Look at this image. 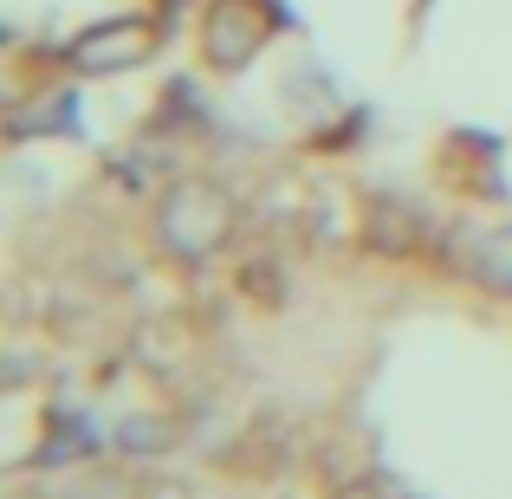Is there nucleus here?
I'll return each instance as SVG.
<instances>
[{
	"label": "nucleus",
	"mask_w": 512,
	"mask_h": 499,
	"mask_svg": "<svg viewBox=\"0 0 512 499\" xmlns=\"http://www.w3.org/2000/svg\"><path fill=\"white\" fill-rule=\"evenodd\" d=\"M156 52V26L137 20V13H117L104 26H85V33L65 46V65L85 78H104V72H137L143 59Z\"/></svg>",
	"instance_id": "nucleus-3"
},
{
	"label": "nucleus",
	"mask_w": 512,
	"mask_h": 499,
	"mask_svg": "<svg viewBox=\"0 0 512 499\" xmlns=\"http://www.w3.org/2000/svg\"><path fill=\"white\" fill-rule=\"evenodd\" d=\"M65 124H72V98H39L33 111H20L7 130H13V143H26V137H39V130H65Z\"/></svg>",
	"instance_id": "nucleus-5"
},
{
	"label": "nucleus",
	"mask_w": 512,
	"mask_h": 499,
	"mask_svg": "<svg viewBox=\"0 0 512 499\" xmlns=\"http://www.w3.org/2000/svg\"><path fill=\"white\" fill-rule=\"evenodd\" d=\"M467 279L487 292H500V299H512V227H493V234H474L461 253Z\"/></svg>",
	"instance_id": "nucleus-4"
},
{
	"label": "nucleus",
	"mask_w": 512,
	"mask_h": 499,
	"mask_svg": "<svg viewBox=\"0 0 512 499\" xmlns=\"http://www.w3.org/2000/svg\"><path fill=\"white\" fill-rule=\"evenodd\" d=\"M156 240L175 260H208L234 240V201L214 182H175L156 208Z\"/></svg>",
	"instance_id": "nucleus-1"
},
{
	"label": "nucleus",
	"mask_w": 512,
	"mask_h": 499,
	"mask_svg": "<svg viewBox=\"0 0 512 499\" xmlns=\"http://www.w3.org/2000/svg\"><path fill=\"white\" fill-rule=\"evenodd\" d=\"M65 499H130L117 480H91V487H78V493H65Z\"/></svg>",
	"instance_id": "nucleus-6"
},
{
	"label": "nucleus",
	"mask_w": 512,
	"mask_h": 499,
	"mask_svg": "<svg viewBox=\"0 0 512 499\" xmlns=\"http://www.w3.org/2000/svg\"><path fill=\"white\" fill-rule=\"evenodd\" d=\"M344 499H370V493H344Z\"/></svg>",
	"instance_id": "nucleus-7"
},
{
	"label": "nucleus",
	"mask_w": 512,
	"mask_h": 499,
	"mask_svg": "<svg viewBox=\"0 0 512 499\" xmlns=\"http://www.w3.org/2000/svg\"><path fill=\"white\" fill-rule=\"evenodd\" d=\"M266 39H273V7L266 0H208V13H201V59L214 72L253 65Z\"/></svg>",
	"instance_id": "nucleus-2"
}]
</instances>
